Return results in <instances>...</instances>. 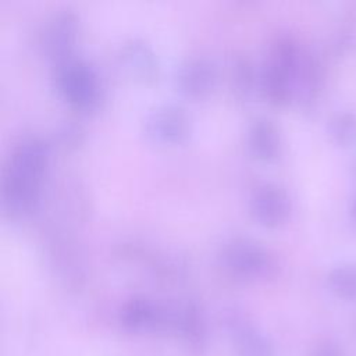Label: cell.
<instances>
[{
	"instance_id": "obj_17",
	"label": "cell",
	"mask_w": 356,
	"mask_h": 356,
	"mask_svg": "<svg viewBox=\"0 0 356 356\" xmlns=\"http://www.w3.org/2000/svg\"><path fill=\"white\" fill-rule=\"evenodd\" d=\"M232 81L234 86L242 95L252 90L256 76L250 58L248 56H236L232 64Z\"/></svg>"
},
{
	"instance_id": "obj_3",
	"label": "cell",
	"mask_w": 356,
	"mask_h": 356,
	"mask_svg": "<svg viewBox=\"0 0 356 356\" xmlns=\"http://www.w3.org/2000/svg\"><path fill=\"white\" fill-rule=\"evenodd\" d=\"M56 85L65 100L78 108H95L102 99L99 75L81 57L68 56L57 61Z\"/></svg>"
},
{
	"instance_id": "obj_15",
	"label": "cell",
	"mask_w": 356,
	"mask_h": 356,
	"mask_svg": "<svg viewBox=\"0 0 356 356\" xmlns=\"http://www.w3.org/2000/svg\"><path fill=\"white\" fill-rule=\"evenodd\" d=\"M235 356H273L271 341L256 328L234 339Z\"/></svg>"
},
{
	"instance_id": "obj_8",
	"label": "cell",
	"mask_w": 356,
	"mask_h": 356,
	"mask_svg": "<svg viewBox=\"0 0 356 356\" xmlns=\"http://www.w3.org/2000/svg\"><path fill=\"white\" fill-rule=\"evenodd\" d=\"M117 60L121 70L136 79H150L159 71L156 53L147 42L139 38L124 42L117 51Z\"/></svg>"
},
{
	"instance_id": "obj_20",
	"label": "cell",
	"mask_w": 356,
	"mask_h": 356,
	"mask_svg": "<svg viewBox=\"0 0 356 356\" xmlns=\"http://www.w3.org/2000/svg\"><path fill=\"white\" fill-rule=\"evenodd\" d=\"M350 214H352L353 220L356 221V196H355V197H353V200H352V206H350Z\"/></svg>"
},
{
	"instance_id": "obj_2",
	"label": "cell",
	"mask_w": 356,
	"mask_h": 356,
	"mask_svg": "<svg viewBox=\"0 0 356 356\" xmlns=\"http://www.w3.org/2000/svg\"><path fill=\"white\" fill-rule=\"evenodd\" d=\"M302 56L303 51L291 36L277 38L259 78L266 97L280 104L289 102Z\"/></svg>"
},
{
	"instance_id": "obj_6",
	"label": "cell",
	"mask_w": 356,
	"mask_h": 356,
	"mask_svg": "<svg viewBox=\"0 0 356 356\" xmlns=\"http://www.w3.org/2000/svg\"><path fill=\"white\" fill-rule=\"evenodd\" d=\"M146 134L159 142H179L191 131L188 111L175 103L157 104L147 111L143 120Z\"/></svg>"
},
{
	"instance_id": "obj_21",
	"label": "cell",
	"mask_w": 356,
	"mask_h": 356,
	"mask_svg": "<svg viewBox=\"0 0 356 356\" xmlns=\"http://www.w3.org/2000/svg\"><path fill=\"white\" fill-rule=\"evenodd\" d=\"M353 171H355V175H356V160H355V164H353Z\"/></svg>"
},
{
	"instance_id": "obj_5",
	"label": "cell",
	"mask_w": 356,
	"mask_h": 356,
	"mask_svg": "<svg viewBox=\"0 0 356 356\" xmlns=\"http://www.w3.org/2000/svg\"><path fill=\"white\" fill-rule=\"evenodd\" d=\"M78 15L70 8L57 10L44 21L40 32V43L49 56L60 61L72 56L71 50L78 39Z\"/></svg>"
},
{
	"instance_id": "obj_11",
	"label": "cell",
	"mask_w": 356,
	"mask_h": 356,
	"mask_svg": "<svg viewBox=\"0 0 356 356\" xmlns=\"http://www.w3.org/2000/svg\"><path fill=\"white\" fill-rule=\"evenodd\" d=\"M250 152L261 160L275 159L281 150V134L278 125L268 117L254 118L246 134Z\"/></svg>"
},
{
	"instance_id": "obj_12",
	"label": "cell",
	"mask_w": 356,
	"mask_h": 356,
	"mask_svg": "<svg viewBox=\"0 0 356 356\" xmlns=\"http://www.w3.org/2000/svg\"><path fill=\"white\" fill-rule=\"evenodd\" d=\"M120 323L129 331L161 328L163 307L146 298H132L120 309Z\"/></svg>"
},
{
	"instance_id": "obj_4",
	"label": "cell",
	"mask_w": 356,
	"mask_h": 356,
	"mask_svg": "<svg viewBox=\"0 0 356 356\" xmlns=\"http://www.w3.org/2000/svg\"><path fill=\"white\" fill-rule=\"evenodd\" d=\"M222 266L243 278L266 277L275 268L274 254L259 241L249 236H232L220 248Z\"/></svg>"
},
{
	"instance_id": "obj_9",
	"label": "cell",
	"mask_w": 356,
	"mask_h": 356,
	"mask_svg": "<svg viewBox=\"0 0 356 356\" xmlns=\"http://www.w3.org/2000/svg\"><path fill=\"white\" fill-rule=\"evenodd\" d=\"M216 81L214 64L202 56H191L179 63L175 70V82L181 92L189 96L207 93Z\"/></svg>"
},
{
	"instance_id": "obj_19",
	"label": "cell",
	"mask_w": 356,
	"mask_h": 356,
	"mask_svg": "<svg viewBox=\"0 0 356 356\" xmlns=\"http://www.w3.org/2000/svg\"><path fill=\"white\" fill-rule=\"evenodd\" d=\"M313 356H337V352L335 349H332V346H330L328 343H324L314 349Z\"/></svg>"
},
{
	"instance_id": "obj_16",
	"label": "cell",
	"mask_w": 356,
	"mask_h": 356,
	"mask_svg": "<svg viewBox=\"0 0 356 356\" xmlns=\"http://www.w3.org/2000/svg\"><path fill=\"white\" fill-rule=\"evenodd\" d=\"M221 325L231 335L232 339L256 328L250 316L245 310L238 307H229L222 312Z\"/></svg>"
},
{
	"instance_id": "obj_10",
	"label": "cell",
	"mask_w": 356,
	"mask_h": 356,
	"mask_svg": "<svg viewBox=\"0 0 356 356\" xmlns=\"http://www.w3.org/2000/svg\"><path fill=\"white\" fill-rule=\"evenodd\" d=\"M171 330L193 350H202L207 341V325L202 310L192 302L171 307Z\"/></svg>"
},
{
	"instance_id": "obj_7",
	"label": "cell",
	"mask_w": 356,
	"mask_h": 356,
	"mask_svg": "<svg viewBox=\"0 0 356 356\" xmlns=\"http://www.w3.org/2000/svg\"><path fill=\"white\" fill-rule=\"evenodd\" d=\"M249 209L263 224L278 225L284 222L291 213V197L281 185L275 182H261L250 192Z\"/></svg>"
},
{
	"instance_id": "obj_14",
	"label": "cell",
	"mask_w": 356,
	"mask_h": 356,
	"mask_svg": "<svg viewBox=\"0 0 356 356\" xmlns=\"http://www.w3.org/2000/svg\"><path fill=\"white\" fill-rule=\"evenodd\" d=\"M328 134L331 139L342 147L356 143V114L348 110L335 113L328 121Z\"/></svg>"
},
{
	"instance_id": "obj_18",
	"label": "cell",
	"mask_w": 356,
	"mask_h": 356,
	"mask_svg": "<svg viewBox=\"0 0 356 356\" xmlns=\"http://www.w3.org/2000/svg\"><path fill=\"white\" fill-rule=\"evenodd\" d=\"M81 135V128L79 125L76 127L75 124H64L63 128L60 129V136L67 140V142H74L78 139V136Z\"/></svg>"
},
{
	"instance_id": "obj_1",
	"label": "cell",
	"mask_w": 356,
	"mask_h": 356,
	"mask_svg": "<svg viewBox=\"0 0 356 356\" xmlns=\"http://www.w3.org/2000/svg\"><path fill=\"white\" fill-rule=\"evenodd\" d=\"M47 156V143L38 135H25L13 146L3 175V203L10 211L24 213L35 206Z\"/></svg>"
},
{
	"instance_id": "obj_13",
	"label": "cell",
	"mask_w": 356,
	"mask_h": 356,
	"mask_svg": "<svg viewBox=\"0 0 356 356\" xmlns=\"http://www.w3.org/2000/svg\"><path fill=\"white\" fill-rule=\"evenodd\" d=\"M331 291L343 299H356V261L335 266L327 277Z\"/></svg>"
}]
</instances>
